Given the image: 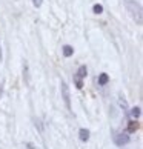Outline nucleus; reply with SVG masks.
I'll list each match as a JSON object with an SVG mask.
<instances>
[{
    "label": "nucleus",
    "mask_w": 143,
    "mask_h": 149,
    "mask_svg": "<svg viewBox=\"0 0 143 149\" xmlns=\"http://www.w3.org/2000/svg\"><path fill=\"white\" fill-rule=\"evenodd\" d=\"M126 5V9L131 13V15L134 17V20L137 22L139 25H142V6L137 0H126L125 2Z\"/></svg>",
    "instance_id": "nucleus-1"
},
{
    "label": "nucleus",
    "mask_w": 143,
    "mask_h": 149,
    "mask_svg": "<svg viewBox=\"0 0 143 149\" xmlns=\"http://www.w3.org/2000/svg\"><path fill=\"white\" fill-rule=\"evenodd\" d=\"M62 97L65 100V104H66V108L71 111V95H69V88L68 85L65 83V81H62Z\"/></svg>",
    "instance_id": "nucleus-2"
},
{
    "label": "nucleus",
    "mask_w": 143,
    "mask_h": 149,
    "mask_svg": "<svg viewBox=\"0 0 143 149\" xmlns=\"http://www.w3.org/2000/svg\"><path fill=\"white\" fill-rule=\"evenodd\" d=\"M114 141H115L117 146H123V145H126V143L129 141V135L128 134H117L115 139H114Z\"/></svg>",
    "instance_id": "nucleus-3"
},
{
    "label": "nucleus",
    "mask_w": 143,
    "mask_h": 149,
    "mask_svg": "<svg viewBox=\"0 0 143 149\" xmlns=\"http://www.w3.org/2000/svg\"><path fill=\"white\" fill-rule=\"evenodd\" d=\"M86 74H88V69H86V66H80V68H79V71H77V74H75V79L82 80V79H85V77H86Z\"/></svg>",
    "instance_id": "nucleus-4"
},
{
    "label": "nucleus",
    "mask_w": 143,
    "mask_h": 149,
    "mask_svg": "<svg viewBox=\"0 0 143 149\" xmlns=\"http://www.w3.org/2000/svg\"><path fill=\"white\" fill-rule=\"evenodd\" d=\"M79 137H80V140L82 141H88V140H89V131H88V129H80L79 131Z\"/></svg>",
    "instance_id": "nucleus-5"
},
{
    "label": "nucleus",
    "mask_w": 143,
    "mask_h": 149,
    "mask_svg": "<svg viewBox=\"0 0 143 149\" xmlns=\"http://www.w3.org/2000/svg\"><path fill=\"white\" fill-rule=\"evenodd\" d=\"M62 51H63V56H65V57H71V56L74 54V48L69 46V45H65Z\"/></svg>",
    "instance_id": "nucleus-6"
},
{
    "label": "nucleus",
    "mask_w": 143,
    "mask_h": 149,
    "mask_svg": "<svg viewBox=\"0 0 143 149\" xmlns=\"http://www.w3.org/2000/svg\"><path fill=\"white\" fill-rule=\"evenodd\" d=\"M137 129H139V123H137V120H133V121H129L128 123V132H135Z\"/></svg>",
    "instance_id": "nucleus-7"
},
{
    "label": "nucleus",
    "mask_w": 143,
    "mask_h": 149,
    "mask_svg": "<svg viewBox=\"0 0 143 149\" xmlns=\"http://www.w3.org/2000/svg\"><path fill=\"white\" fill-rule=\"evenodd\" d=\"M108 81H109V77H108V74L103 72V74L98 75V85H100V86H105V85L108 83Z\"/></svg>",
    "instance_id": "nucleus-8"
},
{
    "label": "nucleus",
    "mask_w": 143,
    "mask_h": 149,
    "mask_svg": "<svg viewBox=\"0 0 143 149\" xmlns=\"http://www.w3.org/2000/svg\"><path fill=\"white\" fill-rule=\"evenodd\" d=\"M131 115H133L134 118H139L140 115H142V108H140V106L133 108V109H131Z\"/></svg>",
    "instance_id": "nucleus-9"
},
{
    "label": "nucleus",
    "mask_w": 143,
    "mask_h": 149,
    "mask_svg": "<svg viewBox=\"0 0 143 149\" xmlns=\"http://www.w3.org/2000/svg\"><path fill=\"white\" fill-rule=\"evenodd\" d=\"M92 13L94 14H102L103 13V6L102 5H94V6H92Z\"/></svg>",
    "instance_id": "nucleus-10"
},
{
    "label": "nucleus",
    "mask_w": 143,
    "mask_h": 149,
    "mask_svg": "<svg viewBox=\"0 0 143 149\" xmlns=\"http://www.w3.org/2000/svg\"><path fill=\"white\" fill-rule=\"evenodd\" d=\"M32 3H34V6H36V8H38V6H42L43 0H32Z\"/></svg>",
    "instance_id": "nucleus-11"
},
{
    "label": "nucleus",
    "mask_w": 143,
    "mask_h": 149,
    "mask_svg": "<svg viewBox=\"0 0 143 149\" xmlns=\"http://www.w3.org/2000/svg\"><path fill=\"white\" fill-rule=\"evenodd\" d=\"M75 85H77V88H79V89H82V88H83V81L79 80V79H75Z\"/></svg>",
    "instance_id": "nucleus-12"
},
{
    "label": "nucleus",
    "mask_w": 143,
    "mask_h": 149,
    "mask_svg": "<svg viewBox=\"0 0 143 149\" xmlns=\"http://www.w3.org/2000/svg\"><path fill=\"white\" fill-rule=\"evenodd\" d=\"M0 60H2V49H0Z\"/></svg>",
    "instance_id": "nucleus-13"
},
{
    "label": "nucleus",
    "mask_w": 143,
    "mask_h": 149,
    "mask_svg": "<svg viewBox=\"0 0 143 149\" xmlns=\"http://www.w3.org/2000/svg\"><path fill=\"white\" fill-rule=\"evenodd\" d=\"M0 97H2V89H0Z\"/></svg>",
    "instance_id": "nucleus-14"
}]
</instances>
